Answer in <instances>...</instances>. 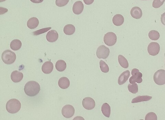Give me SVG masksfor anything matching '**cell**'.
<instances>
[{
  "label": "cell",
  "mask_w": 165,
  "mask_h": 120,
  "mask_svg": "<svg viewBox=\"0 0 165 120\" xmlns=\"http://www.w3.org/2000/svg\"><path fill=\"white\" fill-rule=\"evenodd\" d=\"M24 90L25 93L27 95L30 97H34L40 92L41 87L38 82L30 81L25 84Z\"/></svg>",
  "instance_id": "obj_1"
},
{
  "label": "cell",
  "mask_w": 165,
  "mask_h": 120,
  "mask_svg": "<svg viewBox=\"0 0 165 120\" xmlns=\"http://www.w3.org/2000/svg\"><path fill=\"white\" fill-rule=\"evenodd\" d=\"M6 107L8 113L12 114L15 113L20 110L21 104L18 100L12 99L7 102Z\"/></svg>",
  "instance_id": "obj_2"
},
{
  "label": "cell",
  "mask_w": 165,
  "mask_h": 120,
  "mask_svg": "<svg viewBox=\"0 0 165 120\" xmlns=\"http://www.w3.org/2000/svg\"><path fill=\"white\" fill-rule=\"evenodd\" d=\"M1 59L5 64H10L13 63L16 59V54L10 50H6L3 53Z\"/></svg>",
  "instance_id": "obj_3"
},
{
  "label": "cell",
  "mask_w": 165,
  "mask_h": 120,
  "mask_svg": "<svg viewBox=\"0 0 165 120\" xmlns=\"http://www.w3.org/2000/svg\"><path fill=\"white\" fill-rule=\"evenodd\" d=\"M154 80L155 83L159 85H162L165 84V70H158L154 74Z\"/></svg>",
  "instance_id": "obj_4"
},
{
  "label": "cell",
  "mask_w": 165,
  "mask_h": 120,
  "mask_svg": "<svg viewBox=\"0 0 165 120\" xmlns=\"http://www.w3.org/2000/svg\"><path fill=\"white\" fill-rule=\"evenodd\" d=\"M132 76L130 78L129 82L131 84L141 83L143 81L142 74L139 72V70L136 68H133L131 71Z\"/></svg>",
  "instance_id": "obj_5"
},
{
  "label": "cell",
  "mask_w": 165,
  "mask_h": 120,
  "mask_svg": "<svg viewBox=\"0 0 165 120\" xmlns=\"http://www.w3.org/2000/svg\"><path fill=\"white\" fill-rule=\"evenodd\" d=\"M117 37L115 33L113 32H109L105 34L104 37V41L105 44L109 46L114 45L117 42Z\"/></svg>",
  "instance_id": "obj_6"
},
{
  "label": "cell",
  "mask_w": 165,
  "mask_h": 120,
  "mask_svg": "<svg viewBox=\"0 0 165 120\" xmlns=\"http://www.w3.org/2000/svg\"><path fill=\"white\" fill-rule=\"evenodd\" d=\"M110 53L109 49L104 45H101L97 49L96 55L99 59H106L109 56Z\"/></svg>",
  "instance_id": "obj_7"
},
{
  "label": "cell",
  "mask_w": 165,
  "mask_h": 120,
  "mask_svg": "<svg viewBox=\"0 0 165 120\" xmlns=\"http://www.w3.org/2000/svg\"><path fill=\"white\" fill-rule=\"evenodd\" d=\"M75 110L73 106L70 105H66L63 107L62 110V115L64 117L69 119L73 116Z\"/></svg>",
  "instance_id": "obj_8"
},
{
  "label": "cell",
  "mask_w": 165,
  "mask_h": 120,
  "mask_svg": "<svg viewBox=\"0 0 165 120\" xmlns=\"http://www.w3.org/2000/svg\"><path fill=\"white\" fill-rule=\"evenodd\" d=\"M160 47L158 43L152 42L149 44L148 47V51L150 56H156L160 52Z\"/></svg>",
  "instance_id": "obj_9"
},
{
  "label": "cell",
  "mask_w": 165,
  "mask_h": 120,
  "mask_svg": "<svg viewBox=\"0 0 165 120\" xmlns=\"http://www.w3.org/2000/svg\"><path fill=\"white\" fill-rule=\"evenodd\" d=\"M82 105L86 110H91L95 108L96 103L93 98L88 97L84 98L82 100Z\"/></svg>",
  "instance_id": "obj_10"
},
{
  "label": "cell",
  "mask_w": 165,
  "mask_h": 120,
  "mask_svg": "<svg viewBox=\"0 0 165 120\" xmlns=\"http://www.w3.org/2000/svg\"><path fill=\"white\" fill-rule=\"evenodd\" d=\"M84 7V4L82 1H77L74 4L73 6V12L75 15H80L83 11Z\"/></svg>",
  "instance_id": "obj_11"
},
{
  "label": "cell",
  "mask_w": 165,
  "mask_h": 120,
  "mask_svg": "<svg viewBox=\"0 0 165 120\" xmlns=\"http://www.w3.org/2000/svg\"><path fill=\"white\" fill-rule=\"evenodd\" d=\"M59 35L57 32L55 30H52L47 33L46 35V39L48 42H54L58 40Z\"/></svg>",
  "instance_id": "obj_12"
},
{
  "label": "cell",
  "mask_w": 165,
  "mask_h": 120,
  "mask_svg": "<svg viewBox=\"0 0 165 120\" xmlns=\"http://www.w3.org/2000/svg\"><path fill=\"white\" fill-rule=\"evenodd\" d=\"M54 67V64L52 63L50 61H48L44 62L43 64L42 70L45 74H50L52 72Z\"/></svg>",
  "instance_id": "obj_13"
},
{
  "label": "cell",
  "mask_w": 165,
  "mask_h": 120,
  "mask_svg": "<svg viewBox=\"0 0 165 120\" xmlns=\"http://www.w3.org/2000/svg\"><path fill=\"white\" fill-rule=\"evenodd\" d=\"M131 16L133 18L136 19H139L142 17L143 13L142 10L140 7H137L132 8L130 11Z\"/></svg>",
  "instance_id": "obj_14"
},
{
  "label": "cell",
  "mask_w": 165,
  "mask_h": 120,
  "mask_svg": "<svg viewBox=\"0 0 165 120\" xmlns=\"http://www.w3.org/2000/svg\"><path fill=\"white\" fill-rule=\"evenodd\" d=\"M11 78L13 82L17 83L20 82L23 78V74L22 73L17 70L14 71L11 74Z\"/></svg>",
  "instance_id": "obj_15"
},
{
  "label": "cell",
  "mask_w": 165,
  "mask_h": 120,
  "mask_svg": "<svg viewBox=\"0 0 165 120\" xmlns=\"http://www.w3.org/2000/svg\"><path fill=\"white\" fill-rule=\"evenodd\" d=\"M130 76V72L128 70H126L121 74L119 78L118 82L119 85H122L128 80Z\"/></svg>",
  "instance_id": "obj_16"
},
{
  "label": "cell",
  "mask_w": 165,
  "mask_h": 120,
  "mask_svg": "<svg viewBox=\"0 0 165 120\" xmlns=\"http://www.w3.org/2000/svg\"><path fill=\"white\" fill-rule=\"evenodd\" d=\"M58 84L60 88L63 89H66L69 87L70 80L66 77H63L59 80Z\"/></svg>",
  "instance_id": "obj_17"
},
{
  "label": "cell",
  "mask_w": 165,
  "mask_h": 120,
  "mask_svg": "<svg viewBox=\"0 0 165 120\" xmlns=\"http://www.w3.org/2000/svg\"><path fill=\"white\" fill-rule=\"evenodd\" d=\"M39 24L38 19L36 17H33L29 19L27 21V25L29 29H32L36 28L38 26Z\"/></svg>",
  "instance_id": "obj_18"
},
{
  "label": "cell",
  "mask_w": 165,
  "mask_h": 120,
  "mask_svg": "<svg viewBox=\"0 0 165 120\" xmlns=\"http://www.w3.org/2000/svg\"><path fill=\"white\" fill-rule=\"evenodd\" d=\"M124 18L122 15L117 14L113 18V24L117 26H121L124 22Z\"/></svg>",
  "instance_id": "obj_19"
},
{
  "label": "cell",
  "mask_w": 165,
  "mask_h": 120,
  "mask_svg": "<svg viewBox=\"0 0 165 120\" xmlns=\"http://www.w3.org/2000/svg\"><path fill=\"white\" fill-rule=\"evenodd\" d=\"M152 98V96H138L133 99L131 101L132 103H138L142 101H147Z\"/></svg>",
  "instance_id": "obj_20"
},
{
  "label": "cell",
  "mask_w": 165,
  "mask_h": 120,
  "mask_svg": "<svg viewBox=\"0 0 165 120\" xmlns=\"http://www.w3.org/2000/svg\"><path fill=\"white\" fill-rule=\"evenodd\" d=\"M101 110L103 115L106 117L109 118L111 114V107L108 104L104 103L102 106Z\"/></svg>",
  "instance_id": "obj_21"
},
{
  "label": "cell",
  "mask_w": 165,
  "mask_h": 120,
  "mask_svg": "<svg viewBox=\"0 0 165 120\" xmlns=\"http://www.w3.org/2000/svg\"><path fill=\"white\" fill-rule=\"evenodd\" d=\"M22 46V43L20 40L15 39L11 41L10 47L12 50L16 51L19 50Z\"/></svg>",
  "instance_id": "obj_22"
},
{
  "label": "cell",
  "mask_w": 165,
  "mask_h": 120,
  "mask_svg": "<svg viewBox=\"0 0 165 120\" xmlns=\"http://www.w3.org/2000/svg\"><path fill=\"white\" fill-rule=\"evenodd\" d=\"M56 70L58 71L62 72L65 70L67 67L66 63L64 60H59L55 65Z\"/></svg>",
  "instance_id": "obj_23"
},
{
  "label": "cell",
  "mask_w": 165,
  "mask_h": 120,
  "mask_svg": "<svg viewBox=\"0 0 165 120\" xmlns=\"http://www.w3.org/2000/svg\"><path fill=\"white\" fill-rule=\"evenodd\" d=\"M75 27L71 24H68L64 27L63 30L65 33L66 35H71L75 32Z\"/></svg>",
  "instance_id": "obj_24"
},
{
  "label": "cell",
  "mask_w": 165,
  "mask_h": 120,
  "mask_svg": "<svg viewBox=\"0 0 165 120\" xmlns=\"http://www.w3.org/2000/svg\"><path fill=\"white\" fill-rule=\"evenodd\" d=\"M118 61L120 65L124 68L128 67L129 64L128 61L124 56L122 55H119L118 56Z\"/></svg>",
  "instance_id": "obj_25"
},
{
  "label": "cell",
  "mask_w": 165,
  "mask_h": 120,
  "mask_svg": "<svg viewBox=\"0 0 165 120\" xmlns=\"http://www.w3.org/2000/svg\"><path fill=\"white\" fill-rule=\"evenodd\" d=\"M148 36L151 40L156 41L160 38V34L158 31L152 30L149 32Z\"/></svg>",
  "instance_id": "obj_26"
},
{
  "label": "cell",
  "mask_w": 165,
  "mask_h": 120,
  "mask_svg": "<svg viewBox=\"0 0 165 120\" xmlns=\"http://www.w3.org/2000/svg\"><path fill=\"white\" fill-rule=\"evenodd\" d=\"M100 67L101 70L104 73H107L109 70V68L108 64L103 60H101L99 62Z\"/></svg>",
  "instance_id": "obj_27"
},
{
  "label": "cell",
  "mask_w": 165,
  "mask_h": 120,
  "mask_svg": "<svg viewBox=\"0 0 165 120\" xmlns=\"http://www.w3.org/2000/svg\"><path fill=\"white\" fill-rule=\"evenodd\" d=\"M128 89L129 91L133 94H136L138 92V86L136 83L128 84Z\"/></svg>",
  "instance_id": "obj_28"
},
{
  "label": "cell",
  "mask_w": 165,
  "mask_h": 120,
  "mask_svg": "<svg viewBox=\"0 0 165 120\" xmlns=\"http://www.w3.org/2000/svg\"><path fill=\"white\" fill-rule=\"evenodd\" d=\"M165 0H154L152 3V7L155 8H158L164 4Z\"/></svg>",
  "instance_id": "obj_29"
},
{
  "label": "cell",
  "mask_w": 165,
  "mask_h": 120,
  "mask_svg": "<svg viewBox=\"0 0 165 120\" xmlns=\"http://www.w3.org/2000/svg\"><path fill=\"white\" fill-rule=\"evenodd\" d=\"M145 120H157L158 117L157 115L153 112H150L147 113L145 117Z\"/></svg>",
  "instance_id": "obj_30"
},
{
  "label": "cell",
  "mask_w": 165,
  "mask_h": 120,
  "mask_svg": "<svg viewBox=\"0 0 165 120\" xmlns=\"http://www.w3.org/2000/svg\"><path fill=\"white\" fill-rule=\"evenodd\" d=\"M51 29H52V27H46V28H43L40 29V30L35 31L32 33L35 36H38L39 35L47 32V31Z\"/></svg>",
  "instance_id": "obj_31"
},
{
  "label": "cell",
  "mask_w": 165,
  "mask_h": 120,
  "mask_svg": "<svg viewBox=\"0 0 165 120\" xmlns=\"http://www.w3.org/2000/svg\"><path fill=\"white\" fill-rule=\"evenodd\" d=\"M69 0H56V4L57 6L63 7L67 4Z\"/></svg>",
  "instance_id": "obj_32"
},
{
  "label": "cell",
  "mask_w": 165,
  "mask_h": 120,
  "mask_svg": "<svg viewBox=\"0 0 165 120\" xmlns=\"http://www.w3.org/2000/svg\"><path fill=\"white\" fill-rule=\"evenodd\" d=\"M161 21L163 25L165 26V13H163L161 17Z\"/></svg>",
  "instance_id": "obj_33"
},
{
  "label": "cell",
  "mask_w": 165,
  "mask_h": 120,
  "mask_svg": "<svg viewBox=\"0 0 165 120\" xmlns=\"http://www.w3.org/2000/svg\"><path fill=\"white\" fill-rule=\"evenodd\" d=\"M84 3L87 5H91L94 2V0H83Z\"/></svg>",
  "instance_id": "obj_34"
},
{
  "label": "cell",
  "mask_w": 165,
  "mask_h": 120,
  "mask_svg": "<svg viewBox=\"0 0 165 120\" xmlns=\"http://www.w3.org/2000/svg\"><path fill=\"white\" fill-rule=\"evenodd\" d=\"M32 2L34 3H40L42 2L44 0H30Z\"/></svg>",
  "instance_id": "obj_35"
},
{
  "label": "cell",
  "mask_w": 165,
  "mask_h": 120,
  "mask_svg": "<svg viewBox=\"0 0 165 120\" xmlns=\"http://www.w3.org/2000/svg\"><path fill=\"white\" fill-rule=\"evenodd\" d=\"M6 1V0H0V1H1V2H2L4 1Z\"/></svg>",
  "instance_id": "obj_36"
},
{
  "label": "cell",
  "mask_w": 165,
  "mask_h": 120,
  "mask_svg": "<svg viewBox=\"0 0 165 120\" xmlns=\"http://www.w3.org/2000/svg\"><path fill=\"white\" fill-rule=\"evenodd\" d=\"M141 1H147V0H141Z\"/></svg>",
  "instance_id": "obj_37"
},
{
  "label": "cell",
  "mask_w": 165,
  "mask_h": 120,
  "mask_svg": "<svg viewBox=\"0 0 165 120\" xmlns=\"http://www.w3.org/2000/svg\"><path fill=\"white\" fill-rule=\"evenodd\" d=\"M164 55H165V54H164Z\"/></svg>",
  "instance_id": "obj_38"
}]
</instances>
